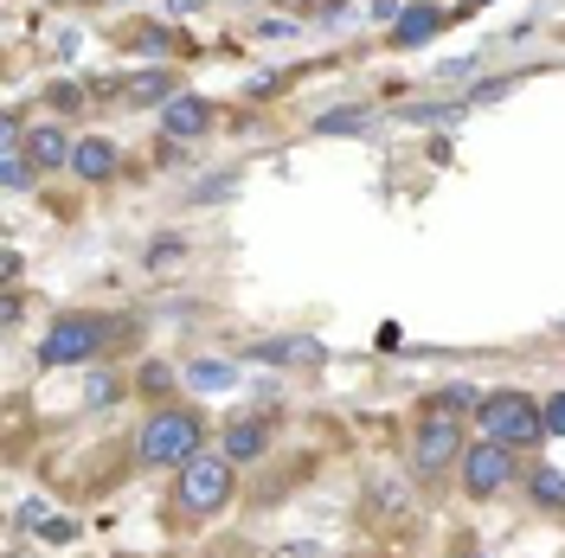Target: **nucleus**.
Wrapping results in <instances>:
<instances>
[{
  "mask_svg": "<svg viewBox=\"0 0 565 558\" xmlns=\"http://www.w3.org/2000/svg\"><path fill=\"white\" fill-rule=\"evenodd\" d=\"M514 475H521V462H514L508 443H494V437H476V443L462 450V462H457V482H462L469 501H494Z\"/></svg>",
  "mask_w": 565,
  "mask_h": 558,
  "instance_id": "6",
  "label": "nucleus"
},
{
  "mask_svg": "<svg viewBox=\"0 0 565 558\" xmlns=\"http://www.w3.org/2000/svg\"><path fill=\"white\" fill-rule=\"evenodd\" d=\"M424 411H444V418H476V411H482V391H469V385L430 391V398H424Z\"/></svg>",
  "mask_w": 565,
  "mask_h": 558,
  "instance_id": "14",
  "label": "nucleus"
},
{
  "mask_svg": "<svg viewBox=\"0 0 565 558\" xmlns=\"http://www.w3.org/2000/svg\"><path fill=\"white\" fill-rule=\"evenodd\" d=\"M186 379H193V391H225L238 373L232 366H186Z\"/></svg>",
  "mask_w": 565,
  "mask_h": 558,
  "instance_id": "18",
  "label": "nucleus"
},
{
  "mask_svg": "<svg viewBox=\"0 0 565 558\" xmlns=\"http://www.w3.org/2000/svg\"><path fill=\"white\" fill-rule=\"evenodd\" d=\"M232 494H238V462L225 450L218 455L200 450L193 462L174 469V501H168V514H174V526H206L232 507Z\"/></svg>",
  "mask_w": 565,
  "mask_h": 558,
  "instance_id": "1",
  "label": "nucleus"
},
{
  "mask_svg": "<svg viewBox=\"0 0 565 558\" xmlns=\"http://www.w3.org/2000/svg\"><path fill=\"white\" fill-rule=\"evenodd\" d=\"M71 148H77V141H71L58 122H33V129H26V154L39 161V174H52V168H71Z\"/></svg>",
  "mask_w": 565,
  "mask_h": 558,
  "instance_id": "10",
  "label": "nucleus"
},
{
  "mask_svg": "<svg viewBox=\"0 0 565 558\" xmlns=\"http://www.w3.org/2000/svg\"><path fill=\"white\" fill-rule=\"evenodd\" d=\"M212 129V104L206 97H186V90H180L174 104H161V136L168 141H200Z\"/></svg>",
  "mask_w": 565,
  "mask_h": 558,
  "instance_id": "8",
  "label": "nucleus"
},
{
  "mask_svg": "<svg viewBox=\"0 0 565 558\" xmlns=\"http://www.w3.org/2000/svg\"><path fill=\"white\" fill-rule=\"evenodd\" d=\"M476 423H482V437H494V443H508L514 455H527L533 443L546 437V405L508 385V391H489V398H482V411H476Z\"/></svg>",
  "mask_w": 565,
  "mask_h": 558,
  "instance_id": "3",
  "label": "nucleus"
},
{
  "mask_svg": "<svg viewBox=\"0 0 565 558\" xmlns=\"http://www.w3.org/2000/svg\"><path fill=\"white\" fill-rule=\"evenodd\" d=\"M39 174V161L26 154V148H7V161H0V180H7V193H26Z\"/></svg>",
  "mask_w": 565,
  "mask_h": 558,
  "instance_id": "16",
  "label": "nucleus"
},
{
  "mask_svg": "<svg viewBox=\"0 0 565 558\" xmlns=\"http://www.w3.org/2000/svg\"><path fill=\"white\" fill-rule=\"evenodd\" d=\"M444 33V13H437V7H405V13H398V20H392V45H398V52H405V45H424V39H437Z\"/></svg>",
  "mask_w": 565,
  "mask_h": 558,
  "instance_id": "12",
  "label": "nucleus"
},
{
  "mask_svg": "<svg viewBox=\"0 0 565 558\" xmlns=\"http://www.w3.org/2000/svg\"><path fill=\"white\" fill-rule=\"evenodd\" d=\"M218 450L232 455V462H264V450H270V418H238L225 430Z\"/></svg>",
  "mask_w": 565,
  "mask_h": 558,
  "instance_id": "11",
  "label": "nucleus"
},
{
  "mask_svg": "<svg viewBox=\"0 0 565 558\" xmlns=\"http://www.w3.org/2000/svg\"><path fill=\"white\" fill-rule=\"evenodd\" d=\"M200 450H206V418L186 411V405L148 411V423H141V437H136L141 469H180V462H193Z\"/></svg>",
  "mask_w": 565,
  "mask_h": 558,
  "instance_id": "2",
  "label": "nucleus"
},
{
  "mask_svg": "<svg viewBox=\"0 0 565 558\" xmlns=\"http://www.w3.org/2000/svg\"><path fill=\"white\" fill-rule=\"evenodd\" d=\"M45 104L58 109V116H77V109H90L97 97H90V84H71V77H58V84L45 90Z\"/></svg>",
  "mask_w": 565,
  "mask_h": 558,
  "instance_id": "15",
  "label": "nucleus"
},
{
  "mask_svg": "<svg viewBox=\"0 0 565 558\" xmlns=\"http://www.w3.org/2000/svg\"><path fill=\"white\" fill-rule=\"evenodd\" d=\"M20 314H26V302H20V289H7V296H0V321H7V328H20Z\"/></svg>",
  "mask_w": 565,
  "mask_h": 558,
  "instance_id": "23",
  "label": "nucleus"
},
{
  "mask_svg": "<svg viewBox=\"0 0 565 558\" xmlns=\"http://www.w3.org/2000/svg\"><path fill=\"white\" fill-rule=\"evenodd\" d=\"M527 501L540 507V514H565V469L533 462V469H527Z\"/></svg>",
  "mask_w": 565,
  "mask_h": 558,
  "instance_id": "13",
  "label": "nucleus"
},
{
  "mask_svg": "<svg viewBox=\"0 0 565 558\" xmlns=\"http://www.w3.org/2000/svg\"><path fill=\"white\" fill-rule=\"evenodd\" d=\"M469 437H462V418H444V411H424L418 430H412V475L418 482H444L462 462Z\"/></svg>",
  "mask_w": 565,
  "mask_h": 558,
  "instance_id": "5",
  "label": "nucleus"
},
{
  "mask_svg": "<svg viewBox=\"0 0 565 558\" xmlns=\"http://www.w3.org/2000/svg\"><path fill=\"white\" fill-rule=\"evenodd\" d=\"M540 405H546V437H565V391L540 398Z\"/></svg>",
  "mask_w": 565,
  "mask_h": 558,
  "instance_id": "21",
  "label": "nucleus"
},
{
  "mask_svg": "<svg viewBox=\"0 0 565 558\" xmlns=\"http://www.w3.org/2000/svg\"><path fill=\"white\" fill-rule=\"evenodd\" d=\"M116 168H122V148L109 136H84L77 148H71V174L84 180V186H104V180H116Z\"/></svg>",
  "mask_w": 565,
  "mask_h": 558,
  "instance_id": "7",
  "label": "nucleus"
},
{
  "mask_svg": "<svg viewBox=\"0 0 565 558\" xmlns=\"http://www.w3.org/2000/svg\"><path fill=\"white\" fill-rule=\"evenodd\" d=\"M180 250H186L180 238H154V245H148V264H174Z\"/></svg>",
  "mask_w": 565,
  "mask_h": 558,
  "instance_id": "22",
  "label": "nucleus"
},
{
  "mask_svg": "<svg viewBox=\"0 0 565 558\" xmlns=\"http://www.w3.org/2000/svg\"><path fill=\"white\" fill-rule=\"evenodd\" d=\"M180 97V84L174 77H168V71H129V77H122V84H116V104L122 109H161V104H174Z\"/></svg>",
  "mask_w": 565,
  "mask_h": 558,
  "instance_id": "9",
  "label": "nucleus"
},
{
  "mask_svg": "<svg viewBox=\"0 0 565 558\" xmlns=\"http://www.w3.org/2000/svg\"><path fill=\"white\" fill-rule=\"evenodd\" d=\"M316 129H321V136H341V129H366V109H334V116H321Z\"/></svg>",
  "mask_w": 565,
  "mask_h": 558,
  "instance_id": "19",
  "label": "nucleus"
},
{
  "mask_svg": "<svg viewBox=\"0 0 565 558\" xmlns=\"http://www.w3.org/2000/svg\"><path fill=\"white\" fill-rule=\"evenodd\" d=\"M84 398H90V405L104 411V405H116V398H122V385L109 379V373H97V379H90V391H84Z\"/></svg>",
  "mask_w": 565,
  "mask_h": 558,
  "instance_id": "20",
  "label": "nucleus"
},
{
  "mask_svg": "<svg viewBox=\"0 0 565 558\" xmlns=\"http://www.w3.org/2000/svg\"><path fill=\"white\" fill-rule=\"evenodd\" d=\"M109 341H116V321H104V314H90V309H65L45 328V341H39V366H84Z\"/></svg>",
  "mask_w": 565,
  "mask_h": 558,
  "instance_id": "4",
  "label": "nucleus"
},
{
  "mask_svg": "<svg viewBox=\"0 0 565 558\" xmlns=\"http://www.w3.org/2000/svg\"><path fill=\"white\" fill-rule=\"evenodd\" d=\"M136 391H141V398H168V391H174V366H161V360H141Z\"/></svg>",
  "mask_w": 565,
  "mask_h": 558,
  "instance_id": "17",
  "label": "nucleus"
},
{
  "mask_svg": "<svg viewBox=\"0 0 565 558\" xmlns=\"http://www.w3.org/2000/svg\"><path fill=\"white\" fill-rule=\"evenodd\" d=\"M450 558H489V552H482L476 539H457V546H450Z\"/></svg>",
  "mask_w": 565,
  "mask_h": 558,
  "instance_id": "24",
  "label": "nucleus"
}]
</instances>
